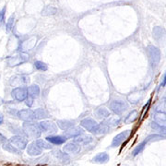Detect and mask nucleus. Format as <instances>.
<instances>
[{
	"label": "nucleus",
	"mask_w": 166,
	"mask_h": 166,
	"mask_svg": "<svg viewBox=\"0 0 166 166\" xmlns=\"http://www.w3.org/2000/svg\"><path fill=\"white\" fill-rule=\"evenodd\" d=\"M22 133L26 135V137L38 138L41 137L42 131L39 126L33 122H24L22 125Z\"/></svg>",
	"instance_id": "f257e3e1"
},
{
	"label": "nucleus",
	"mask_w": 166,
	"mask_h": 166,
	"mask_svg": "<svg viewBox=\"0 0 166 166\" xmlns=\"http://www.w3.org/2000/svg\"><path fill=\"white\" fill-rule=\"evenodd\" d=\"M13 146H15L17 149H19V151L25 150L28 146V140L25 137L21 136V135H15L13 137H11L8 140Z\"/></svg>",
	"instance_id": "f03ea898"
},
{
	"label": "nucleus",
	"mask_w": 166,
	"mask_h": 166,
	"mask_svg": "<svg viewBox=\"0 0 166 166\" xmlns=\"http://www.w3.org/2000/svg\"><path fill=\"white\" fill-rule=\"evenodd\" d=\"M11 96L17 102H24L28 97L27 88L24 87H16L11 92Z\"/></svg>",
	"instance_id": "7ed1b4c3"
},
{
	"label": "nucleus",
	"mask_w": 166,
	"mask_h": 166,
	"mask_svg": "<svg viewBox=\"0 0 166 166\" xmlns=\"http://www.w3.org/2000/svg\"><path fill=\"white\" fill-rule=\"evenodd\" d=\"M109 107H110L111 110L113 111L115 114H121V113H123L127 109L128 105L124 101L114 100V101L111 102L110 104H109Z\"/></svg>",
	"instance_id": "20e7f679"
},
{
	"label": "nucleus",
	"mask_w": 166,
	"mask_h": 166,
	"mask_svg": "<svg viewBox=\"0 0 166 166\" xmlns=\"http://www.w3.org/2000/svg\"><path fill=\"white\" fill-rule=\"evenodd\" d=\"M148 55L150 57V61L152 66H156L161 59V52L155 46H149L148 47Z\"/></svg>",
	"instance_id": "39448f33"
},
{
	"label": "nucleus",
	"mask_w": 166,
	"mask_h": 166,
	"mask_svg": "<svg viewBox=\"0 0 166 166\" xmlns=\"http://www.w3.org/2000/svg\"><path fill=\"white\" fill-rule=\"evenodd\" d=\"M38 126L41 131L45 133H55L57 131V126L53 121H41Z\"/></svg>",
	"instance_id": "423d86ee"
},
{
	"label": "nucleus",
	"mask_w": 166,
	"mask_h": 166,
	"mask_svg": "<svg viewBox=\"0 0 166 166\" xmlns=\"http://www.w3.org/2000/svg\"><path fill=\"white\" fill-rule=\"evenodd\" d=\"M28 60H29V55L21 54V55H17V56L9 57L7 59V65L9 66H19L23 63H26Z\"/></svg>",
	"instance_id": "0eeeda50"
},
{
	"label": "nucleus",
	"mask_w": 166,
	"mask_h": 166,
	"mask_svg": "<svg viewBox=\"0 0 166 166\" xmlns=\"http://www.w3.org/2000/svg\"><path fill=\"white\" fill-rule=\"evenodd\" d=\"M17 116L19 117V119L24 122H32L35 119L34 113L31 109H23V110L18 111Z\"/></svg>",
	"instance_id": "6e6552de"
},
{
	"label": "nucleus",
	"mask_w": 166,
	"mask_h": 166,
	"mask_svg": "<svg viewBox=\"0 0 166 166\" xmlns=\"http://www.w3.org/2000/svg\"><path fill=\"white\" fill-rule=\"evenodd\" d=\"M129 135H130V130H126V131L121 132L120 134L116 135V136L113 138V141H112L111 146L113 147V148L120 146V145L128 138Z\"/></svg>",
	"instance_id": "1a4fd4ad"
},
{
	"label": "nucleus",
	"mask_w": 166,
	"mask_h": 166,
	"mask_svg": "<svg viewBox=\"0 0 166 166\" xmlns=\"http://www.w3.org/2000/svg\"><path fill=\"white\" fill-rule=\"evenodd\" d=\"M64 151L66 153H72V154H77L79 153L81 151V146L80 144L73 141V142H68L67 144H66L63 148Z\"/></svg>",
	"instance_id": "9d476101"
},
{
	"label": "nucleus",
	"mask_w": 166,
	"mask_h": 166,
	"mask_svg": "<svg viewBox=\"0 0 166 166\" xmlns=\"http://www.w3.org/2000/svg\"><path fill=\"white\" fill-rule=\"evenodd\" d=\"M83 134V129L79 126H73L71 128H69L68 130L65 131V137L67 138H77L80 135Z\"/></svg>",
	"instance_id": "9b49d317"
},
{
	"label": "nucleus",
	"mask_w": 166,
	"mask_h": 166,
	"mask_svg": "<svg viewBox=\"0 0 166 166\" xmlns=\"http://www.w3.org/2000/svg\"><path fill=\"white\" fill-rule=\"evenodd\" d=\"M26 151L30 156H39L43 153V151L36 145L35 142H32L26 148Z\"/></svg>",
	"instance_id": "f8f14e48"
},
{
	"label": "nucleus",
	"mask_w": 166,
	"mask_h": 166,
	"mask_svg": "<svg viewBox=\"0 0 166 166\" xmlns=\"http://www.w3.org/2000/svg\"><path fill=\"white\" fill-rule=\"evenodd\" d=\"M66 139L67 138L65 136H48V137H46V141H48L49 143H51L53 145H57V146L65 144Z\"/></svg>",
	"instance_id": "ddd939ff"
},
{
	"label": "nucleus",
	"mask_w": 166,
	"mask_h": 166,
	"mask_svg": "<svg viewBox=\"0 0 166 166\" xmlns=\"http://www.w3.org/2000/svg\"><path fill=\"white\" fill-rule=\"evenodd\" d=\"M97 125H98L97 122H96L95 120L92 119V118H85V119H83V120L80 122V126H81L83 128H85L87 131H90V132H92V130Z\"/></svg>",
	"instance_id": "4468645a"
},
{
	"label": "nucleus",
	"mask_w": 166,
	"mask_h": 166,
	"mask_svg": "<svg viewBox=\"0 0 166 166\" xmlns=\"http://www.w3.org/2000/svg\"><path fill=\"white\" fill-rule=\"evenodd\" d=\"M109 126L107 124H98L92 130V133L93 135H104L109 132Z\"/></svg>",
	"instance_id": "2eb2a0df"
},
{
	"label": "nucleus",
	"mask_w": 166,
	"mask_h": 166,
	"mask_svg": "<svg viewBox=\"0 0 166 166\" xmlns=\"http://www.w3.org/2000/svg\"><path fill=\"white\" fill-rule=\"evenodd\" d=\"M29 82V78L25 77V76H18V77H14L10 79V84L13 86H19V85H23V84H27Z\"/></svg>",
	"instance_id": "dca6fc26"
},
{
	"label": "nucleus",
	"mask_w": 166,
	"mask_h": 166,
	"mask_svg": "<svg viewBox=\"0 0 166 166\" xmlns=\"http://www.w3.org/2000/svg\"><path fill=\"white\" fill-rule=\"evenodd\" d=\"M27 92H28V96L35 99L40 95V87L36 84L31 85L27 88Z\"/></svg>",
	"instance_id": "f3484780"
},
{
	"label": "nucleus",
	"mask_w": 166,
	"mask_h": 166,
	"mask_svg": "<svg viewBox=\"0 0 166 166\" xmlns=\"http://www.w3.org/2000/svg\"><path fill=\"white\" fill-rule=\"evenodd\" d=\"M109 159H110V157L106 152H101L93 157L92 162L97 163V164H105L109 161Z\"/></svg>",
	"instance_id": "a211bd4d"
},
{
	"label": "nucleus",
	"mask_w": 166,
	"mask_h": 166,
	"mask_svg": "<svg viewBox=\"0 0 166 166\" xmlns=\"http://www.w3.org/2000/svg\"><path fill=\"white\" fill-rule=\"evenodd\" d=\"M3 149L5 151H6L7 152L9 153H13V154H17V155H19L20 154V151L19 149H17L15 146H13L8 140H6V142H4L3 144Z\"/></svg>",
	"instance_id": "6ab92c4d"
},
{
	"label": "nucleus",
	"mask_w": 166,
	"mask_h": 166,
	"mask_svg": "<svg viewBox=\"0 0 166 166\" xmlns=\"http://www.w3.org/2000/svg\"><path fill=\"white\" fill-rule=\"evenodd\" d=\"M56 124L62 130L65 131L74 126V121H70V120H57Z\"/></svg>",
	"instance_id": "aec40b11"
},
{
	"label": "nucleus",
	"mask_w": 166,
	"mask_h": 166,
	"mask_svg": "<svg viewBox=\"0 0 166 166\" xmlns=\"http://www.w3.org/2000/svg\"><path fill=\"white\" fill-rule=\"evenodd\" d=\"M155 123L161 126L166 127V113L159 112L155 114Z\"/></svg>",
	"instance_id": "412c9836"
},
{
	"label": "nucleus",
	"mask_w": 166,
	"mask_h": 166,
	"mask_svg": "<svg viewBox=\"0 0 166 166\" xmlns=\"http://www.w3.org/2000/svg\"><path fill=\"white\" fill-rule=\"evenodd\" d=\"M36 145L43 151V150H51L53 149V146L51 143H49L48 141L46 140H44V139H37L35 141Z\"/></svg>",
	"instance_id": "4be33fe9"
},
{
	"label": "nucleus",
	"mask_w": 166,
	"mask_h": 166,
	"mask_svg": "<svg viewBox=\"0 0 166 166\" xmlns=\"http://www.w3.org/2000/svg\"><path fill=\"white\" fill-rule=\"evenodd\" d=\"M92 140V138L91 136H86V135H80L76 138L75 142L79 144H88Z\"/></svg>",
	"instance_id": "5701e85b"
},
{
	"label": "nucleus",
	"mask_w": 166,
	"mask_h": 166,
	"mask_svg": "<svg viewBox=\"0 0 166 166\" xmlns=\"http://www.w3.org/2000/svg\"><path fill=\"white\" fill-rule=\"evenodd\" d=\"M34 113V117L35 119H45L48 117V113L47 112L43 109V108H38L33 112Z\"/></svg>",
	"instance_id": "b1692460"
},
{
	"label": "nucleus",
	"mask_w": 166,
	"mask_h": 166,
	"mask_svg": "<svg viewBox=\"0 0 166 166\" xmlns=\"http://www.w3.org/2000/svg\"><path fill=\"white\" fill-rule=\"evenodd\" d=\"M147 142H148V139H145V140H144V141H142L140 144H138V145L135 148V150L133 151L132 155L135 157V156L138 155L139 153H141V152H142V151L144 150V148H145V146H146Z\"/></svg>",
	"instance_id": "393cba45"
},
{
	"label": "nucleus",
	"mask_w": 166,
	"mask_h": 166,
	"mask_svg": "<svg viewBox=\"0 0 166 166\" xmlns=\"http://www.w3.org/2000/svg\"><path fill=\"white\" fill-rule=\"evenodd\" d=\"M96 115L99 118H107L110 116V112L104 107H100L96 111Z\"/></svg>",
	"instance_id": "a878e982"
},
{
	"label": "nucleus",
	"mask_w": 166,
	"mask_h": 166,
	"mask_svg": "<svg viewBox=\"0 0 166 166\" xmlns=\"http://www.w3.org/2000/svg\"><path fill=\"white\" fill-rule=\"evenodd\" d=\"M34 67H35L37 70L42 71V72H45V71H47V69H48L47 65H46L45 62H43V61H39V60L34 62Z\"/></svg>",
	"instance_id": "bb28decb"
},
{
	"label": "nucleus",
	"mask_w": 166,
	"mask_h": 166,
	"mask_svg": "<svg viewBox=\"0 0 166 166\" xmlns=\"http://www.w3.org/2000/svg\"><path fill=\"white\" fill-rule=\"evenodd\" d=\"M54 154H55V157H56L59 161H61V162H63V163L69 161V156L67 155V153H65V152L63 153V152L60 151H56Z\"/></svg>",
	"instance_id": "cd10ccee"
},
{
	"label": "nucleus",
	"mask_w": 166,
	"mask_h": 166,
	"mask_svg": "<svg viewBox=\"0 0 166 166\" xmlns=\"http://www.w3.org/2000/svg\"><path fill=\"white\" fill-rule=\"evenodd\" d=\"M151 127H152L154 130L158 131L160 134L166 135V127H164V126H161L157 125L155 122H154V123H151Z\"/></svg>",
	"instance_id": "c85d7f7f"
},
{
	"label": "nucleus",
	"mask_w": 166,
	"mask_h": 166,
	"mask_svg": "<svg viewBox=\"0 0 166 166\" xmlns=\"http://www.w3.org/2000/svg\"><path fill=\"white\" fill-rule=\"evenodd\" d=\"M138 118V112L137 111H132L126 117V123H132Z\"/></svg>",
	"instance_id": "c756f323"
},
{
	"label": "nucleus",
	"mask_w": 166,
	"mask_h": 166,
	"mask_svg": "<svg viewBox=\"0 0 166 166\" xmlns=\"http://www.w3.org/2000/svg\"><path fill=\"white\" fill-rule=\"evenodd\" d=\"M25 104H26V105H27L28 107H31V106L33 104V99L28 96L27 99L25 100Z\"/></svg>",
	"instance_id": "7c9ffc66"
},
{
	"label": "nucleus",
	"mask_w": 166,
	"mask_h": 166,
	"mask_svg": "<svg viewBox=\"0 0 166 166\" xmlns=\"http://www.w3.org/2000/svg\"><path fill=\"white\" fill-rule=\"evenodd\" d=\"M5 11H6V7H4L0 12V23L4 22L5 20Z\"/></svg>",
	"instance_id": "2f4dec72"
},
{
	"label": "nucleus",
	"mask_w": 166,
	"mask_h": 166,
	"mask_svg": "<svg viewBox=\"0 0 166 166\" xmlns=\"http://www.w3.org/2000/svg\"><path fill=\"white\" fill-rule=\"evenodd\" d=\"M13 20H14V17H11V18L8 19V22H7V24H6V28H7V30H10V29L12 28Z\"/></svg>",
	"instance_id": "473e14b6"
},
{
	"label": "nucleus",
	"mask_w": 166,
	"mask_h": 166,
	"mask_svg": "<svg viewBox=\"0 0 166 166\" xmlns=\"http://www.w3.org/2000/svg\"><path fill=\"white\" fill-rule=\"evenodd\" d=\"M166 85V72L165 74H164V78H163V81H162V83H161V87H164Z\"/></svg>",
	"instance_id": "72a5a7b5"
},
{
	"label": "nucleus",
	"mask_w": 166,
	"mask_h": 166,
	"mask_svg": "<svg viewBox=\"0 0 166 166\" xmlns=\"http://www.w3.org/2000/svg\"><path fill=\"white\" fill-rule=\"evenodd\" d=\"M6 140H7V139H6V138H5L2 134H0V141L2 142V144H3L4 142H6Z\"/></svg>",
	"instance_id": "f704fd0d"
},
{
	"label": "nucleus",
	"mask_w": 166,
	"mask_h": 166,
	"mask_svg": "<svg viewBox=\"0 0 166 166\" xmlns=\"http://www.w3.org/2000/svg\"><path fill=\"white\" fill-rule=\"evenodd\" d=\"M4 123V115L2 113H0V125H2Z\"/></svg>",
	"instance_id": "c9c22d12"
},
{
	"label": "nucleus",
	"mask_w": 166,
	"mask_h": 166,
	"mask_svg": "<svg viewBox=\"0 0 166 166\" xmlns=\"http://www.w3.org/2000/svg\"><path fill=\"white\" fill-rule=\"evenodd\" d=\"M3 104H4V100H3V99H2V98L0 97V106H1V105H2Z\"/></svg>",
	"instance_id": "e433bc0d"
}]
</instances>
